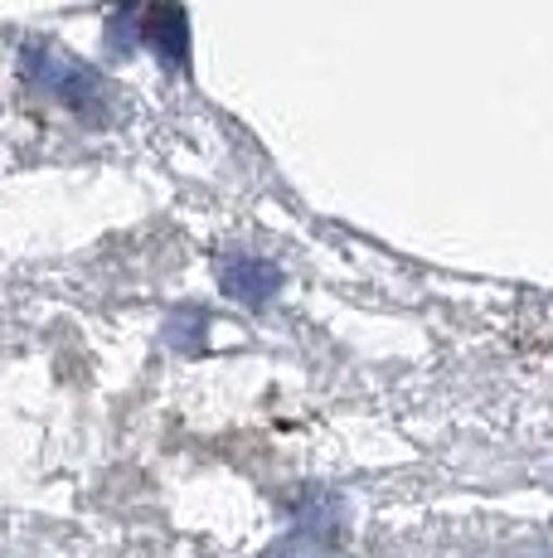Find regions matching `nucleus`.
Instances as JSON below:
<instances>
[{"label":"nucleus","mask_w":553,"mask_h":558,"mask_svg":"<svg viewBox=\"0 0 553 558\" xmlns=\"http://www.w3.org/2000/svg\"><path fill=\"white\" fill-rule=\"evenodd\" d=\"M219 287H223V296H233V302L262 306V302H272V296H276V287H282V272H276L268 257L233 253V257H223V263H219Z\"/></svg>","instance_id":"nucleus-1"},{"label":"nucleus","mask_w":553,"mask_h":558,"mask_svg":"<svg viewBox=\"0 0 553 558\" xmlns=\"http://www.w3.org/2000/svg\"><path fill=\"white\" fill-rule=\"evenodd\" d=\"M195 330H205V316H199V311H185V316H170L165 340H170L175 350H195V345H199Z\"/></svg>","instance_id":"nucleus-2"}]
</instances>
